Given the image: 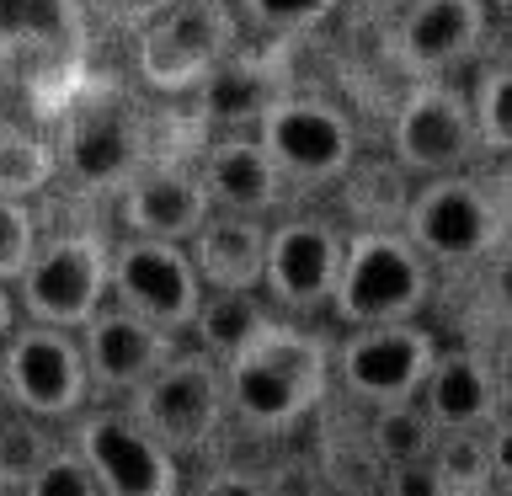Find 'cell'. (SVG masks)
<instances>
[{
	"mask_svg": "<svg viewBox=\"0 0 512 496\" xmlns=\"http://www.w3.org/2000/svg\"><path fill=\"white\" fill-rule=\"evenodd\" d=\"M123 411L171 454H203L230 422L224 368L208 352H171L134 395H123Z\"/></svg>",
	"mask_w": 512,
	"mask_h": 496,
	"instance_id": "obj_5",
	"label": "cell"
},
{
	"mask_svg": "<svg viewBox=\"0 0 512 496\" xmlns=\"http://www.w3.org/2000/svg\"><path fill=\"white\" fill-rule=\"evenodd\" d=\"M272 310L262 304V294H203L198 315H192V336H198V352H208L214 363H230L240 347L262 331V320Z\"/></svg>",
	"mask_w": 512,
	"mask_h": 496,
	"instance_id": "obj_22",
	"label": "cell"
},
{
	"mask_svg": "<svg viewBox=\"0 0 512 496\" xmlns=\"http://www.w3.org/2000/svg\"><path fill=\"white\" fill-rule=\"evenodd\" d=\"M198 182H203L214 214H246V219H267L288 192V182L267 160L262 144H256V134L214 139L203 155V166H198Z\"/></svg>",
	"mask_w": 512,
	"mask_h": 496,
	"instance_id": "obj_18",
	"label": "cell"
},
{
	"mask_svg": "<svg viewBox=\"0 0 512 496\" xmlns=\"http://www.w3.org/2000/svg\"><path fill=\"white\" fill-rule=\"evenodd\" d=\"M32 246H38V219H32V203L0 198V283L22 278Z\"/></svg>",
	"mask_w": 512,
	"mask_h": 496,
	"instance_id": "obj_30",
	"label": "cell"
},
{
	"mask_svg": "<svg viewBox=\"0 0 512 496\" xmlns=\"http://www.w3.org/2000/svg\"><path fill=\"white\" fill-rule=\"evenodd\" d=\"M342 230L331 219L294 214L283 224H267V262H262V294L272 299V315H310L331 304L336 272H342Z\"/></svg>",
	"mask_w": 512,
	"mask_h": 496,
	"instance_id": "obj_14",
	"label": "cell"
},
{
	"mask_svg": "<svg viewBox=\"0 0 512 496\" xmlns=\"http://www.w3.org/2000/svg\"><path fill=\"white\" fill-rule=\"evenodd\" d=\"M480 267H486V283H480V288H486V310L512 331V235H507Z\"/></svg>",
	"mask_w": 512,
	"mask_h": 496,
	"instance_id": "obj_32",
	"label": "cell"
},
{
	"mask_svg": "<svg viewBox=\"0 0 512 496\" xmlns=\"http://www.w3.org/2000/svg\"><path fill=\"white\" fill-rule=\"evenodd\" d=\"M432 288V267L422 262V251L411 246L400 230L368 224L342 240V272H336L331 304L326 310L342 320L347 331L358 326H400L427 310Z\"/></svg>",
	"mask_w": 512,
	"mask_h": 496,
	"instance_id": "obj_2",
	"label": "cell"
},
{
	"mask_svg": "<svg viewBox=\"0 0 512 496\" xmlns=\"http://www.w3.org/2000/svg\"><path fill=\"white\" fill-rule=\"evenodd\" d=\"M400 235L422 251L427 267L470 272L507 240V224L496 214L486 182L475 171L432 176L400 208Z\"/></svg>",
	"mask_w": 512,
	"mask_h": 496,
	"instance_id": "obj_4",
	"label": "cell"
},
{
	"mask_svg": "<svg viewBox=\"0 0 512 496\" xmlns=\"http://www.w3.org/2000/svg\"><path fill=\"white\" fill-rule=\"evenodd\" d=\"M438 352H443L438 336L427 326H416V320H400V326H358L336 347V379L368 411L400 406V400L422 395Z\"/></svg>",
	"mask_w": 512,
	"mask_h": 496,
	"instance_id": "obj_12",
	"label": "cell"
},
{
	"mask_svg": "<svg viewBox=\"0 0 512 496\" xmlns=\"http://www.w3.org/2000/svg\"><path fill=\"white\" fill-rule=\"evenodd\" d=\"M390 144H395V166L422 176V182L470 171L480 155L470 96L443 86V80H416L406 91V102L395 107Z\"/></svg>",
	"mask_w": 512,
	"mask_h": 496,
	"instance_id": "obj_11",
	"label": "cell"
},
{
	"mask_svg": "<svg viewBox=\"0 0 512 496\" xmlns=\"http://www.w3.org/2000/svg\"><path fill=\"white\" fill-rule=\"evenodd\" d=\"M352 6H358V11H368V16H390V22H395V16L406 11L411 0H352Z\"/></svg>",
	"mask_w": 512,
	"mask_h": 496,
	"instance_id": "obj_38",
	"label": "cell"
},
{
	"mask_svg": "<svg viewBox=\"0 0 512 496\" xmlns=\"http://www.w3.org/2000/svg\"><path fill=\"white\" fill-rule=\"evenodd\" d=\"M70 448L96 480V496H182V459L160 448L123 406L80 411Z\"/></svg>",
	"mask_w": 512,
	"mask_h": 496,
	"instance_id": "obj_10",
	"label": "cell"
},
{
	"mask_svg": "<svg viewBox=\"0 0 512 496\" xmlns=\"http://www.w3.org/2000/svg\"><path fill=\"white\" fill-rule=\"evenodd\" d=\"M224 368L230 416L251 432H288L310 416L331 390V342L294 320L267 315L262 331Z\"/></svg>",
	"mask_w": 512,
	"mask_h": 496,
	"instance_id": "obj_1",
	"label": "cell"
},
{
	"mask_svg": "<svg viewBox=\"0 0 512 496\" xmlns=\"http://www.w3.org/2000/svg\"><path fill=\"white\" fill-rule=\"evenodd\" d=\"M448 496H496V486H459V491H448Z\"/></svg>",
	"mask_w": 512,
	"mask_h": 496,
	"instance_id": "obj_40",
	"label": "cell"
},
{
	"mask_svg": "<svg viewBox=\"0 0 512 496\" xmlns=\"http://www.w3.org/2000/svg\"><path fill=\"white\" fill-rule=\"evenodd\" d=\"M0 496H11V491H6V486H0Z\"/></svg>",
	"mask_w": 512,
	"mask_h": 496,
	"instance_id": "obj_43",
	"label": "cell"
},
{
	"mask_svg": "<svg viewBox=\"0 0 512 496\" xmlns=\"http://www.w3.org/2000/svg\"><path fill=\"white\" fill-rule=\"evenodd\" d=\"M256 144L267 150V160L278 166V176L288 187H326V182H342L352 171L358 128L326 96L283 91L262 112V123H256Z\"/></svg>",
	"mask_w": 512,
	"mask_h": 496,
	"instance_id": "obj_8",
	"label": "cell"
},
{
	"mask_svg": "<svg viewBox=\"0 0 512 496\" xmlns=\"http://www.w3.org/2000/svg\"><path fill=\"white\" fill-rule=\"evenodd\" d=\"M486 448H491V486H512V411H502L486 427Z\"/></svg>",
	"mask_w": 512,
	"mask_h": 496,
	"instance_id": "obj_35",
	"label": "cell"
},
{
	"mask_svg": "<svg viewBox=\"0 0 512 496\" xmlns=\"http://www.w3.org/2000/svg\"><path fill=\"white\" fill-rule=\"evenodd\" d=\"M107 256L112 246L96 230L38 235L16 278V310H27L32 326L80 331L107 304Z\"/></svg>",
	"mask_w": 512,
	"mask_h": 496,
	"instance_id": "obj_7",
	"label": "cell"
},
{
	"mask_svg": "<svg viewBox=\"0 0 512 496\" xmlns=\"http://www.w3.org/2000/svg\"><path fill=\"white\" fill-rule=\"evenodd\" d=\"M182 496H272L256 475L246 470H230V464H219V470H203L192 486H182Z\"/></svg>",
	"mask_w": 512,
	"mask_h": 496,
	"instance_id": "obj_34",
	"label": "cell"
},
{
	"mask_svg": "<svg viewBox=\"0 0 512 496\" xmlns=\"http://www.w3.org/2000/svg\"><path fill=\"white\" fill-rule=\"evenodd\" d=\"M491 379H496V400H502V411H512V331L502 336V342H496L491 352Z\"/></svg>",
	"mask_w": 512,
	"mask_h": 496,
	"instance_id": "obj_36",
	"label": "cell"
},
{
	"mask_svg": "<svg viewBox=\"0 0 512 496\" xmlns=\"http://www.w3.org/2000/svg\"><path fill=\"white\" fill-rule=\"evenodd\" d=\"M54 144V176H64L86 198H118L150 166V128L134 96L96 91L64 112Z\"/></svg>",
	"mask_w": 512,
	"mask_h": 496,
	"instance_id": "obj_3",
	"label": "cell"
},
{
	"mask_svg": "<svg viewBox=\"0 0 512 496\" xmlns=\"http://www.w3.org/2000/svg\"><path fill=\"white\" fill-rule=\"evenodd\" d=\"M416 406L427 411V422L438 432H486L496 416H502L496 379H491V358L480 347L438 352V363H432Z\"/></svg>",
	"mask_w": 512,
	"mask_h": 496,
	"instance_id": "obj_20",
	"label": "cell"
},
{
	"mask_svg": "<svg viewBox=\"0 0 512 496\" xmlns=\"http://www.w3.org/2000/svg\"><path fill=\"white\" fill-rule=\"evenodd\" d=\"M48 448H54V438L43 432V422H32V416H22V411L16 416L0 411V486L16 496L22 480L48 459Z\"/></svg>",
	"mask_w": 512,
	"mask_h": 496,
	"instance_id": "obj_27",
	"label": "cell"
},
{
	"mask_svg": "<svg viewBox=\"0 0 512 496\" xmlns=\"http://www.w3.org/2000/svg\"><path fill=\"white\" fill-rule=\"evenodd\" d=\"M470 112H475L480 155H512V64H496V70L480 75Z\"/></svg>",
	"mask_w": 512,
	"mask_h": 496,
	"instance_id": "obj_25",
	"label": "cell"
},
{
	"mask_svg": "<svg viewBox=\"0 0 512 496\" xmlns=\"http://www.w3.org/2000/svg\"><path fill=\"white\" fill-rule=\"evenodd\" d=\"M214 214L208 192L192 166H144L134 182L118 192V219L134 240H166V246H187L198 224Z\"/></svg>",
	"mask_w": 512,
	"mask_h": 496,
	"instance_id": "obj_17",
	"label": "cell"
},
{
	"mask_svg": "<svg viewBox=\"0 0 512 496\" xmlns=\"http://www.w3.org/2000/svg\"><path fill=\"white\" fill-rule=\"evenodd\" d=\"M16 496H96V480H91V470L80 464V454L70 443H54L48 459L22 480Z\"/></svg>",
	"mask_w": 512,
	"mask_h": 496,
	"instance_id": "obj_29",
	"label": "cell"
},
{
	"mask_svg": "<svg viewBox=\"0 0 512 496\" xmlns=\"http://www.w3.org/2000/svg\"><path fill=\"white\" fill-rule=\"evenodd\" d=\"M240 48V16L230 0H176L134 43V70L160 96H187Z\"/></svg>",
	"mask_w": 512,
	"mask_h": 496,
	"instance_id": "obj_6",
	"label": "cell"
},
{
	"mask_svg": "<svg viewBox=\"0 0 512 496\" xmlns=\"http://www.w3.org/2000/svg\"><path fill=\"white\" fill-rule=\"evenodd\" d=\"M486 182V192H491V203H496V214H502V224H507V235H512V155L502 160L496 171H486L480 176Z\"/></svg>",
	"mask_w": 512,
	"mask_h": 496,
	"instance_id": "obj_37",
	"label": "cell"
},
{
	"mask_svg": "<svg viewBox=\"0 0 512 496\" xmlns=\"http://www.w3.org/2000/svg\"><path fill=\"white\" fill-rule=\"evenodd\" d=\"M75 342H80V358H86L91 390H102V395H134L176 352L171 331L118 310V304H102V310L75 331Z\"/></svg>",
	"mask_w": 512,
	"mask_h": 496,
	"instance_id": "obj_16",
	"label": "cell"
},
{
	"mask_svg": "<svg viewBox=\"0 0 512 496\" xmlns=\"http://www.w3.org/2000/svg\"><path fill=\"white\" fill-rule=\"evenodd\" d=\"M91 16H102L107 27H123V32H144L160 11H171L176 0H86Z\"/></svg>",
	"mask_w": 512,
	"mask_h": 496,
	"instance_id": "obj_33",
	"label": "cell"
},
{
	"mask_svg": "<svg viewBox=\"0 0 512 496\" xmlns=\"http://www.w3.org/2000/svg\"><path fill=\"white\" fill-rule=\"evenodd\" d=\"M374 496H448V486L432 470V459H406V464H384Z\"/></svg>",
	"mask_w": 512,
	"mask_h": 496,
	"instance_id": "obj_31",
	"label": "cell"
},
{
	"mask_svg": "<svg viewBox=\"0 0 512 496\" xmlns=\"http://www.w3.org/2000/svg\"><path fill=\"white\" fill-rule=\"evenodd\" d=\"M0 395L43 427L75 422L91 400V379H86V358H80L75 331L16 326L0 342Z\"/></svg>",
	"mask_w": 512,
	"mask_h": 496,
	"instance_id": "obj_9",
	"label": "cell"
},
{
	"mask_svg": "<svg viewBox=\"0 0 512 496\" xmlns=\"http://www.w3.org/2000/svg\"><path fill=\"white\" fill-rule=\"evenodd\" d=\"M336 6L342 0H235V16L267 38H304V32L326 27Z\"/></svg>",
	"mask_w": 512,
	"mask_h": 496,
	"instance_id": "obj_26",
	"label": "cell"
},
{
	"mask_svg": "<svg viewBox=\"0 0 512 496\" xmlns=\"http://www.w3.org/2000/svg\"><path fill=\"white\" fill-rule=\"evenodd\" d=\"M187 262L198 272L203 294H262L267 262V219L208 214L187 240Z\"/></svg>",
	"mask_w": 512,
	"mask_h": 496,
	"instance_id": "obj_19",
	"label": "cell"
},
{
	"mask_svg": "<svg viewBox=\"0 0 512 496\" xmlns=\"http://www.w3.org/2000/svg\"><path fill=\"white\" fill-rule=\"evenodd\" d=\"M283 91H288L283 75L272 70L267 59H251L235 48V54L198 86V112H203V123L224 128V134H251V128L262 123V112L278 102Z\"/></svg>",
	"mask_w": 512,
	"mask_h": 496,
	"instance_id": "obj_21",
	"label": "cell"
},
{
	"mask_svg": "<svg viewBox=\"0 0 512 496\" xmlns=\"http://www.w3.org/2000/svg\"><path fill=\"white\" fill-rule=\"evenodd\" d=\"M486 27V0H411L390 27V48L411 80H438L443 70L480 54Z\"/></svg>",
	"mask_w": 512,
	"mask_h": 496,
	"instance_id": "obj_15",
	"label": "cell"
},
{
	"mask_svg": "<svg viewBox=\"0 0 512 496\" xmlns=\"http://www.w3.org/2000/svg\"><path fill=\"white\" fill-rule=\"evenodd\" d=\"M54 182V144L32 128L0 123V198H38V192Z\"/></svg>",
	"mask_w": 512,
	"mask_h": 496,
	"instance_id": "obj_24",
	"label": "cell"
},
{
	"mask_svg": "<svg viewBox=\"0 0 512 496\" xmlns=\"http://www.w3.org/2000/svg\"><path fill=\"white\" fill-rule=\"evenodd\" d=\"M432 470L443 475L448 491L459 486H491V448H486V432H438L432 443Z\"/></svg>",
	"mask_w": 512,
	"mask_h": 496,
	"instance_id": "obj_28",
	"label": "cell"
},
{
	"mask_svg": "<svg viewBox=\"0 0 512 496\" xmlns=\"http://www.w3.org/2000/svg\"><path fill=\"white\" fill-rule=\"evenodd\" d=\"M16 331V294L6 283H0V342H6V336Z\"/></svg>",
	"mask_w": 512,
	"mask_h": 496,
	"instance_id": "obj_39",
	"label": "cell"
},
{
	"mask_svg": "<svg viewBox=\"0 0 512 496\" xmlns=\"http://www.w3.org/2000/svg\"><path fill=\"white\" fill-rule=\"evenodd\" d=\"M432 443H438V427L427 422V411L416 406V400L368 411L363 448H368V459H374V470H384V464H406V459H427Z\"/></svg>",
	"mask_w": 512,
	"mask_h": 496,
	"instance_id": "obj_23",
	"label": "cell"
},
{
	"mask_svg": "<svg viewBox=\"0 0 512 496\" xmlns=\"http://www.w3.org/2000/svg\"><path fill=\"white\" fill-rule=\"evenodd\" d=\"M496 496H512V486H496Z\"/></svg>",
	"mask_w": 512,
	"mask_h": 496,
	"instance_id": "obj_42",
	"label": "cell"
},
{
	"mask_svg": "<svg viewBox=\"0 0 512 496\" xmlns=\"http://www.w3.org/2000/svg\"><path fill=\"white\" fill-rule=\"evenodd\" d=\"M491 6H496V11H502V16H507V22H512V0H491Z\"/></svg>",
	"mask_w": 512,
	"mask_h": 496,
	"instance_id": "obj_41",
	"label": "cell"
},
{
	"mask_svg": "<svg viewBox=\"0 0 512 496\" xmlns=\"http://www.w3.org/2000/svg\"><path fill=\"white\" fill-rule=\"evenodd\" d=\"M107 299L118 310L150 320L160 331H187L203 304V283L187 262V246H166V240H134L112 246L107 256Z\"/></svg>",
	"mask_w": 512,
	"mask_h": 496,
	"instance_id": "obj_13",
	"label": "cell"
}]
</instances>
